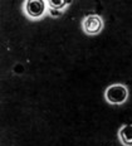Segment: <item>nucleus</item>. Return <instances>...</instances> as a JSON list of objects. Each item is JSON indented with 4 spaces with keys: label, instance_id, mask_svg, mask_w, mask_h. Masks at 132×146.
Here are the masks:
<instances>
[{
    "label": "nucleus",
    "instance_id": "nucleus-1",
    "mask_svg": "<svg viewBox=\"0 0 132 146\" xmlns=\"http://www.w3.org/2000/svg\"><path fill=\"white\" fill-rule=\"evenodd\" d=\"M23 11L30 20H40L48 14V4L44 0H25L23 1Z\"/></svg>",
    "mask_w": 132,
    "mask_h": 146
},
{
    "label": "nucleus",
    "instance_id": "nucleus-2",
    "mask_svg": "<svg viewBox=\"0 0 132 146\" xmlns=\"http://www.w3.org/2000/svg\"><path fill=\"white\" fill-rule=\"evenodd\" d=\"M104 100L113 106L123 105L128 100V88L122 83L111 84L104 91Z\"/></svg>",
    "mask_w": 132,
    "mask_h": 146
},
{
    "label": "nucleus",
    "instance_id": "nucleus-3",
    "mask_svg": "<svg viewBox=\"0 0 132 146\" xmlns=\"http://www.w3.org/2000/svg\"><path fill=\"white\" fill-rule=\"evenodd\" d=\"M104 27L103 19L101 15L98 14H91L87 15L86 18H83L82 20V29L87 35H98L101 32H102Z\"/></svg>",
    "mask_w": 132,
    "mask_h": 146
},
{
    "label": "nucleus",
    "instance_id": "nucleus-4",
    "mask_svg": "<svg viewBox=\"0 0 132 146\" xmlns=\"http://www.w3.org/2000/svg\"><path fill=\"white\" fill-rule=\"evenodd\" d=\"M118 140L123 146H132V125H122L119 127Z\"/></svg>",
    "mask_w": 132,
    "mask_h": 146
},
{
    "label": "nucleus",
    "instance_id": "nucleus-5",
    "mask_svg": "<svg viewBox=\"0 0 132 146\" xmlns=\"http://www.w3.org/2000/svg\"><path fill=\"white\" fill-rule=\"evenodd\" d=\"M47 4H48V8L64 13V10L72 4V1H67V0H48Z\"/></svg>",
    "mask_w": 132,
    "mask_h": 146
},
{
    "label": "nucleus",
    "instance_id": "nucleus-6",
    "mask_svg": "<svg viewBox=\"0 0 132 146\" xmlns=\"http://www.w3.org/2000/svg\"><path fill=\"white\" fill-rule=\"evenodd\" d=\"M48 15L52 18H60L63 15V11H58V10H54V9L48 8Z\"/></svg>",
    "mask_w": 132,
    "mask_h": 146
}]
</instances>
